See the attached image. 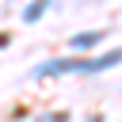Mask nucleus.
<instances>
[{"mask_svg":"<svg viewBox=\"0 0 122 122\" xmlns=\"http://www.w3.org/2000/svg\"><path fill=\"white\" fill-rule=\"evenodd\" d=\"M99 38H103L99 30H88V34H76V38H72V50H88V46H95Z\"/></svg>","mask_w":122,"mask_h":122,"instance_id":"nucleus-1","label":"nucleus"},{"mask_svg":"<svg viewBox=\"0 0 122 122\" xmlns=\"http://www.w3.org/2000/svg\"><path fill=\"white\" fill-rule=\"evenodd\" d=\"M46 8H50V4H46V0H38V4H30V8L23 11V19H27V23H34V19H38V15L46 11Z\"/></svg>","mask_w":122,"mask_h":122,"instance_id":"nucleus-2","label":"nucleus"}]
</instances>
